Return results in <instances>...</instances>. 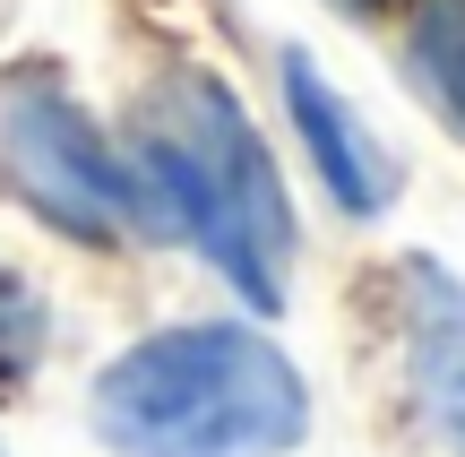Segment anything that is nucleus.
<instances>
[{"instance_id":"obj_6","label":"nucleus","mask_w":465,"mask_h":457,"mask_svg":"<svg viewBox=\"0 0 465 457\" xmlns=\"http://www.w3.org/2000/svg\"><path fill=\"white\" fill-rule=\"evenodd\" d=\"M405 69H414V86L440 104V121L465 130V0H414Z\"/></svg>"},{"instance_id":"obj_3","label":"nucleus","mask_w":465,"mask_h":457,"mask_svg":"<svg viewBox=\"0 0 465 457\" xmlns=\"http://www.w3.org/2000/svg\"><path fill=\"white\" fill-rule=\"evenodd\" d=\"M0 182L69 242H95L104 251V242H121L130 224L155 233V242H173L164 216L147 207V190H138V173L104 147V130L61 95V78L35 69V61L0 78Z\"/></svg>"},{"instance_id":"obj_1","label":"nucleus","mask_w":465,"mask_h":457,"mask_svg":"<svg viewBox=\"0 0 465 457\" xmlns=\"http://www.w3.org/2000/svg\"><path fill=\"white\" fill-rule=\"evenodd\" d=\"M95 441L121 457H284L311 423L302 372L242 320L155 328L95 372Z\"/></svg>"},{"instance_id":"obj_4","label":"nucleus","mask_w":465,"mask_h":457,"mask_svg":"<svg viewBox=\"0 0 465 457\" xmlns=\"http://www.w3.org/2000/svg\"><path fill=\"white\" fill-rule=\"evenodd\" d=\"M405 389L440 449L465 457V285L440 259H405Z\"/></svg>"},{"instance_id":"obj_7","label":"nucleus","mask_w":465,"mask_h":457,"mask_svg":"<svg viewBox=\"0 0 465 457\" xmlns=\"http://www.w3.org/2000/svg\"><path fill=\"white\" fill-rule=\"evenodd\" d=\"M44 328L52 320H44V303L26 293V276L0 268V380H17L35 354H44Z\"/></svg>"},{"instance_id":"obj_2","label":"nucleus","mask_w":465,"mask_h":457,"mask_svg":"<svg viewBox=\"0 0 465 457\" xmlns=\"http://www.w3.org/2000/svg\"><path fill=\"white\" fill-rule=\"evenodd\" d=\"M138 173L164 233H190L207 259L250 293L259 311L284 303V259H293V207L267 164L250 113L207 69H173L138 104Z\"/></svg>"},{"instance_id":"obj_5","label":"nucleus","mask_w":465,"mask_h":457,"mask_svg":"<svg viewBox=\"0 0 465 457\" xmlns=\"http://www.w3.org/2000/svg\"><path fill=\"white\" fill-rule=\"evenodd\" d=\"M284 113H293V130H302V147H311L328 199L345 207V216H380L388 190H397V164H388V147H371V130L345 113V95L319 78L311 52H284Z\"/></svg>"}]
</instances>
